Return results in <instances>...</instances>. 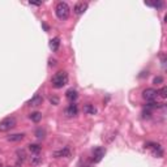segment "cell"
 I'll return each instance as SVG.
<instances>
[{"instance_id":"6da1fadb","label":"cell","mask_w":167,"mask_h":167,"mask_svg":"<svg viewBox=\"0 0 167 167\" xmlns=\"http://www.w3.org/2000/svg\"><path fill=\"white\" fill-rule=\"evenodd\" d=\"M68 84V73L65 71H59L52 76L51 78V85H52L55 89H61L64 85Z\"/></svg>"},{"instance_id":"7a4b0ae2","label":"cell","mask_w":167,"mask_h":167,"mask_svg":"<svg viewBox=\"0 0 167 167\" xmlns=\"http://www.w3.org/2000/svg\"><path fill=\"white\" fill-rule=\"evenodd\" d=\"M69 13H71V8L65 2H60L56 4V7H55V14H56V17L59 20L64 21V20L69 17Z\"/></svg>"},{"instance_id":"3957f363","label":"cell","mask_w":167,"mask_h":167,"mask_svg":"<svg viewBox=\"0 0 167 167\" xmlns=\"http://www.w3.org/2000/svg\"><path fill=\"white\" fill-rule=\"evenodd\" d=\"M16 124H17V120H16L14 116H8L5 119H3V120L0 121V132L11 131L12 128H14Z\"/></svg>"},{"instance_id":"277c9868","label":"cell","mask_w":167,"mask_h":167,"mask_svg":"<svg viewBox=\"0 0 167 167\" xmlns=\"http://www.w3.org/2000/svg\"><path fill=\"white\" fill-rule=\"evenodd\" d=\"M157 97H158V90L153 89V87H148V89H145L142 91V98L149 102H153Z\"/></svg>"},{"instance_id":"5b68a950","label":"cell","mask_w":167,"mask_h":167,"mask_svg":"<svg viewBox=\"0 0 167 167\" xmlns=\"http://www.w3.org/2000/svg\"><path fill=\"white\" fill-rule=\"evenodd\" d=\"M105 154H106V149L105 148H95L93 150V162L94 163H99L102 159H103V157H105Z\"/></svg>"},{"instance_id":"8992f818","label":"cell","mask_w":167,"mask_h":167,"mask_svg":"<svg viewBox=\"0 0 167 167\" xmlns=\"http://www.w3.org/2000/svg\"><path fill=\"white\" fill-rule=\"evenodd\" d=\"M78 114V107L76 103H71V105L65 109V115L68 118H73V116H76V115Z\"/></svg>"},{"instance_id":"52a82bcc","label":"cell","mask_w":167,"mask_h":167,"mask_svg":"<svg viewBox=\"0 0 167 167\" xmlns=\"http://www.w3.org/2000/svg\"><path fill=\"white\" fill-rule=\"evenodd\" d=\"M86 8H87V3H84V2H80V3H77L76 5H74L73 8V12L76 14H82L84 12L86 11Z\"/></svg>"},{"instance_id":"ba28073f","label":"cell","mask_w":167,"mask_h":167,"mask_svg":"<svg viewBox=\"0 0 167 167\" xmlns=\"http://www.w3.org/2000/svg\"><path fill=\"white\" fill-rule=\"evenodd\" d=\"M42 102H43V97H42V95H39V94H37V95H34L29 102H27V105L33 106V107H37L39 105H42Z\"/></svg>"},{"instance_id":"9c48e42d","label":"cell","mask_w":167,"mask_h":167,"mask_svg":"<svg viewBox=\"0 0 167 167\" xmlns=\"http://www.w3.org/2000/svg\"><path fill=\"white\" fill-rule=\"evenodd\" d=\"M71 156V152L68 148H64V149H60V150H56L54 152V157L55 158H61V157H69Z\"/></svg>"},{"instance_id":"30bf717a","label":"cell","mask_w":167,"mask_h":167,"mask_svg":"<svg viewBox=\"0 0 167 167\" xmlns=\"http://www.w3.org/2000/svg\"><path fill=\"white\" fill-rule=\"evenodd\" d=\"M65 97L73 103V101H76V99L78 98V94H77V91L74 89H68V90H67V93H65Z\"/></svg>"},{"instance_id":"8fae6325","label":"cell","mask_w":167,"mask_h":167,"mask_svg":"<svg viewBox=\"0 0 167 167\" xmlns=\"http://www.w3.org/2000/svg\"><path fill=\"white\" fill-rule=\"evenodd\" d=\"M59 47H60V39H59L58 37L51 39V41H50V49L52 51H58Z\"/></svg>"},{"instance_id":"7c38bea8","label":"cell","mask_w":167,"mask_h":167,"mask_svg":"<svg viewBox=\"0 0 167 167\" xmlns=\"http://www.w3.org/2000/svg\"><path fill=\"white\" fill-rule=\"evenodd\" d=\"M25 138V133H14V134H11L8 136V141H12V142H16V141H21Z\"/></svg>"},{"instance_id":"4fadbf2b","label":"cell","mask_w":167,"mask_h":167,"mask_svg":"<svg viewBox=\"0 0 167 167\" xmlns=\"http://www.w3.org/2000/svg\"><path fill=\"white\" fill-rule=\"evenodd\" d=\"M29 119H30L31 121H34V123H38V121L42 120V114L38 112V111H35V112H31L29 115Z\"/></svg>"},{"instance_id":"5bb4252c","label":"cell","mask_w":167,"mask_h":167,"mask_svg":"<svg viewBox=\"0 0 167 167\" xmlns=\"http://www.w3.org/2000/svg\"><path fill=\"white\" fill-rule=\"evenodd\" d=\"M84 111H85L87 115H94V114H97V109H95L93 105H90V103L85 105V107H84Z\"/></svg>"},{"instance_id":"9a60e30c","label":"cell","mask_w":167,"mask_h":167,"mask_svg":"<svg viewBox=\"0 0 167 167\" xmlns=\"http://www.w3.org/2000/svg\"><path fill=\"white\" fill-rule=\"evenodd\" d=\"M30 162H31V165L38 166V165H41L42 162H43V158L39 156V154H35V156H33V157L30 158Z\"/></svg>"},{"instance_id":"2e32d148","label":"cell","mask_w":167,"mask_h":167,"mask_svg":"<svg viewBox=\"0 0 167 167\" xmlns=\"http://www.w3.org/2000/svg\"><path fill=\"white\" fill-rule=\"evenodd\" d=\"M41 149H42V146H39L38 144H30L29 145V150L34 154H38L39 152H41Z\"/></svg>"},{"instance_id":"e0dca14e","label":"cell","mask_w":167,"mask_h":167,"mask_svg":"<svg viewBox=\"0 0 167 167\" xmlns=\"http://www.w3.org/2000/svg\"><path fill=\"white\" fill-rule=\"evenodd\" d=\"M16 156H17L18 161H21V162H22L24 159H25V157H26V153H25V150H17Z\"/></svg>"},{"instance_id":"ac0fdd59","label":"cell","mask_w":167,"mask_h":167,"mask_svg":"<svg viewBox=\"0 0 167 167\" xmlns=\"http://www.w3.org/2000/svg\"><path fill=\"white\" fill-rule=\"evenodd\" d=\"M45 134H46V132H45V129H42V128H38L35 131V136L38 138H45Z\"/></svg>"},{"instance_id":"d6986e66","label":"cell","mask_w":167,"mask_h":167,"mask_svg":"<svg viewBox=\"0 0 167 167\" xmlns=\"http://www.w3.org/2000/svg\"><path fill=\"white\" fill-rule=\"evenodd\" d=\"M158 95H161L162 98H166V97H167V87H166V86L162 87V89L158 91Z\"/></svg>"},{"instance_id":"ffe728a7","label":"cell","mask_w":167,"mask_h":167,"mask_svg":"<svg viewBox=\"0 0 167 167\" xmlns=\"http://www.w3.org/2000/svg\"><path fill=\"white\" fill-rule=\"evenodd\" d=\"M49 101H50L51 103H52V105H55V106L59 105V98H58V97H55V95L50 97V98H49Z\"/></svg>"},{"instance_id":"44dd1931","label":"cell","mask_w":167,"mask_h":167,"mask_svg":"<svg viewBox=\"0 0 167 167\" xmlns=\"http://www.w3.org/2000/svg\"><path fill=\"white\" fill-rule=\"evenodd\" d=\"M162 82H163V78H162L161 76H158V77H154L153 84H156V85H158V84H162Z\"/></svg>"},{"instance_id":"7402d4cb","label":"cell","mask_w":167,"mask_h":167,"mask_svg":"<svg viewBox=\"0 0 167 167\" xmlns=\"http://www.w3.org/2000/svg\"><path fill=\"white\" fill-rule=\"evenodd\" d=\"M56 64V60L55 59H50V65H55Z\"/></svg>"},{"instance_id":"603a6c76","label":"cell","mask_w":167,"mask_h":167,"mask_svg":"<svg viewBox=\"0 0 167 167\" xmlns=\"http://www.w3.org/2000/svg\"><path fill=\"white\" fill-rule=\"evenodd\" d=\"M42 26H43V27H45V30H46V31H49V26H47V25H46V24H42Z\"/></svg>"},{"instance_id":"cb8c5ba5","label":"cell","mask_w":167,"mask_h":167,"mask_svg":"<svg viewBox=\"0 0 167 167\" xmlns=\"http://www.w3.org/2000/svg\"><path fill=\"white\" fill-rule=\"evenodd\" d=\"M31 5H42V3H30Z\"/></svg>"},{"instance_id":"d4e9b609","label":"cell","mask_w":167,"mask_h":167,"mask_svg":"<svg viewBox=\"0 0 167 167\" xmlns=\"http://www.w3.org/2000/svg\"><path fill=\"white\" fill-rule=\"evenodd\" d=\"M0 167H3V165H2V163H0Z\"/></svg>"},{"instance_id":"484cf974","label":"cell","mask_w":167,"mask_h":167,"mask_svg":"<svg viewBox=\"0 0 167 167\" xmlns=\"http://www.w3.org/2000/svg\"><path fill=\"white\" fill-rule=\"evenodd\" d=\"M5 167H12V166H5Z\"/></svg>"}]
</instances>
